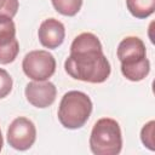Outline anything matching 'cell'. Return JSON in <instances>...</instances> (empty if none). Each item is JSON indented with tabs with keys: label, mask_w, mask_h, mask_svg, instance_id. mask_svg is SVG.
Wrapping results in <instances>:
<instances>
[{
	"label": "cell",
	"mask_w": 155,
	"mask_h": 155,
	"mask_svg": "<svg viewBox=\"0 0 155 155\" xmlns=\"http://www.w3.org/2000/svg\"><path fill=\"white\" fill-rule=\"evenodd\" d=\"M18 0H0V16L13 18L18 11Z\"/></svg>",
	"instance_id": "obj_14"
},
{
	"label": "cell",
	"mask_w": 155,
	"mask_h": 155,
	"mask_svg": "<svg viewBox=\"0 0 155 155\" xmlns=\"http://www.w3.org/2000/svg\"><path fill=\"white\" fill-rule=\"evenodd\" d=\"M126 6L133 17L143 19L154 13L155 0H126Z\"/></svg>",
	"instance_id": "obj_10"
},
{
	"label": "cell",
	"mask_w": 155,
	"mask_h": 155,
	"mask_svg": "<svg viewBox=\"0 0 155 155\" xmlns=\"http://www.w3.org/2000/svg\"><path fill=\"white\" fill-rule=\"evenodd\" d=\"M22 68L29 79L34 81H45L54 74L56 59L48 51L34 50L24 56Z\"/></svg>",
	"instance_id": "obj_5"
},
{
	"label": "cell",
	"mask_w": 155,
	"mask_h": 155,
	"mask_svg": "<svg viewBox=\"0 0 155 155\" xmlns=\"http://www.w3.org/2000/svg\"><path fill=\"white\" fill-rule=\"evenodd\" d=\"M12 78L11 75L2 68H0V99L5 98L12 90Z\"/></svg>",
	"instance_id": "obj_13"
},
{
	"label": "cell",
	"mask_w": 155,
	"mask_h": 155,
	"mask_svg": "<svg viewBox=\"0 0 155 155\" xmlns=\"http://www.w3.org/2000/svg\"><path fill=\"white\" fill-rule=\"evenodd\" d=\"M121 128L116 120L110 117L99 119L91 131L90 149L96 155H116L121 151Z\"/></svg>",
	"instance_id": "obj_4"
},
{
	"label": "cell",
	"mask_w": 155,
	"mask_h": 155,
	"mask_svg": "<svg viewBox=\"0 0 155 155\" xmlns=\"http://www.w3.org/2000/svg\"><path fill=\"white\" fill-rule=\"evenodd\" d=\"M40 44L46 48H57L61 46L65 38V28L62 22L56 18L45 19L38 30Z\"/></svg>",
	"instance_id": "obj_9"
},
{
	"label": "cell",
	"mask_w": 155,
	"mask_h": 155,
	"mask_svg": "<svg viewBox=\"0 0 155 155\" xmlns=\"http://www.w3.org/2000/svg\"><path fill=\"white\" fill-rule=\"evenodd\" d=\"M154 128H155V121H149L147 122L140 131V140L147 147L149 150H155V144H154Z\"/></svg>",
	"instance_id": "obj_12"
},
{
	"label": "cell",
	"mask_w": 155,
	"mask_h": 155,
	"mask_svg": "<svg viewBox=\"0 0 155 155\" xmlns=\"http://www.w3.org/2000/svg\"><path fill=\"white\" fill-rule=\"evenodd\" d=\"M2 145H4V139H2V134H1V130H0V151L2 149Z\"/></svg>",
	"instance_id": "obj_15"
},
{
	"label": "cell",
	"mask_w": 155,
	"mask_h": 155,
	"mask_svg": "<svg viewBox=\"0 0 155 155\" xmlns=\"http://www.w3.org/2000/svg\"><path fill=\"white\" fill-rule=\"evenodd\" d=\"M54 10L63 15V16H75L81 6H82V0H51Z\"/></svg>",
	"instance_id": "obj_11"
},
{
	"label": "cell",
	"mask_w": 155,
	"mask_h": 155,
	"mask_svg": "<svg viewBox=\"0 0 155 155\" xmlns=\"http://www.w3.org/2000/svg\"><path fill=\"white\" fill-rule=\"evenodd\" d=\"M27 101L35 108H47L53 104L57 96V88L51 81H31L27 84L25 90Z\"/></svg>",
	"instance_id": "obj_8"
},
{
	"label": "cell",
	"mask_w": 155,
	"mask_h": 155,
	"mask_svg": "<svg viewBox=\"0 0 155 155\" xmlns=\"http://www.w3.org/2000/svg\"><path fill=\"white\" fill-rule=\"evenodd\" d=\"M19 52L16 25L11 17L0 16V64L12 63Z\"/></svg>",
	"instance_id": "obj_7"
},
{
	"label": "cell",
	"mask_w": 155,
	"mask_h": 155,
	"mask_svg": "<svg viewBox=\"0 0 155 155\" xmlns=\"http://www.w3.org/2000/svg\"><path fill=\"white\" fill-rule=\"evenodd\" d=\"M64 69L73 79L91 84L104 82L111 70L99 39L92 33H81L73 40Z\"/></svg>",
	"instance_id": "obj_1"
},
{
	"label": "cell",
	"mask_w": 155,
	"mask_h": 155,
	"mask_svg": "<svg viewBox=\"0 0 155 155\" xmlns=\"http://www.w3.org/2000/svg\"><path fill=\"white\" fill-rule=\"evenodd\" d=\"M7 142L16 150L29 149L36 139V128L31 120L24 116L16 117L7 128Z\"/></svg>",
	"instance_id": "obj_6"
},
{
	"label": "cell",
	"mask_w": 155,
	"mask_h": 155,
	"mask_svg": "<svg viewBox=\"0 0 155 155\" xmlns=\"http://www.w3.org/2000/svg\"><path fill=\"white\" fill-rule=\"evenodd\" d=\"M92 113L91 98L81 91H68L61 99L58 107V120L63 127L69 130L81 128Z\"/></svg>",
	"instance_id": "obj_3"
},
{
	"label": "cell",
	"mask_w": 155,
	"mask_h": 155,
	"mask_svg": "<svg viewBox=\"0 0 155 155\" xmlns=\"http://www.w3.org/2000/svg\"><path fill=\"white\" fill-rule=\"evenodd\" d=\"M121 63V73L130 81H140L150 71V62L147 58V48L142 39L127 36L121 40L116 51Z\"/></svg>",
	"instance_id": "obj_2"
}]
</instances>
